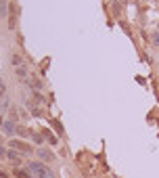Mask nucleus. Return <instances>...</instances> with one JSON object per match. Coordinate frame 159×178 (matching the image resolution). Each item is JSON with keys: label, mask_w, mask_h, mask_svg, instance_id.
Listing matches in <instances>:
<instances>
[{"label": "nucleus", "mask_w": 159, "mask_h": 178, "mask_svg": "<svg viewBox=\"0 0 159 178\" xmlns=\"http://www.w3.org/2000/svg\"><path fill=\"white\" fill-rule=\"evenodd\" d=\"M0 126H2V120H0Z\"/></svg>", "instance_id": "9b49d317"}, {"label": "nucleus", "mask_w": 159, "mask_h": 178, "mask_svg": "<svg viewBox=\"0 0 159 178\" xmlns=\"http://www.w3.org/2000/svg\"><path fill=\"white\" fill-rule=\"evenodd\" d=\"M11 63H13L15 67H21V65H23V59H21V55H13V59H11Z\"/></svg>", "instance_id": "0eeeda50"}, {"label": "nucleus", "mask_w": 159, "mask_h": 178, "mask_svg": "<svg viewBox=\"0 0 159 178\" xmlns=\"http://www.w3.org/2000/svg\"><path fill=\"white\" fill-rule=\"evenodd\" d=\"M38 155H40L42 159H46V161H52V159H55V155H52L48 149H40V151H38Z\"/></svg>", "instance_id": "20e7f679"}, {"label": "nucleus", "mask_w": 159, "mask_h": 178, "mask_svg": "<svg viewBox=\"0 0 159 178\" xmlns=\"http://www.w3.org/2000/svg\"><path fill=\"white\" fill-rule=\"evenodd\" d=\"M27 170L34 174V178H52V172H50L44 164H40V161H29Z\"/></svg>", "instance_id": "f257e3e1"}, {"label": "nucleus", "mask_w": 159, "mask_h": 178, "mask_svg": "<svg viewBox=\"0 0 159 178\" xmlns=\"http://www.w3.org/2000/svg\"><path fill=\"white\" fill-rule=\"evenodd\" d=\"M4 90H7V88H4V82L0 80V96H4Z\"/></svg>", "instance_id": "9d476101"}, {"label": "nucleus", "mask_w": 159, "mask_h": 178, "mask_svg": "<svg viewBox=\"0 0 159 178\" xmlns=\"http://www.w3.org/2000/svg\"><path fill=\"white\" fill-rule=\"evenodd\" d=\"M7 157L11 159L13 164H17V165L21 164V157H19V155H17V153H15V151H7Z\"/></svg>", "instance_id": "39448f33"}, {"label": "nucleus", "mask_w": 159, "mask_h": 178, "mask_svg": "<svg viewBox=\"0 0 159 178\" xmlns=\"http://www.w3.org/2000/svg\"><path fill=\"white\" fill-rule=\"evenodd\" d=\"M17 11H19V8H17V4H15V2H11V4H8V28H11V29H15V19H17Z\"/></svg>", "instance_id": "f03ea898"}, {"label": "nucleus", "mask_w": 159, "mask_h": 178, "mask_svg": "<svg viewBox=\"0 0 159 178\" xmlns=\"http://www.w3.org/2000/svg\"><path fill=\"white\" fill-rule=\"evenodd\" d=\"M17 69V74L21 75V78H25V75H27V71H25V67H23V65H21V67H15Z\"/></svg>", "instance_id": "1a4fd4ad"}, {"label": "nucleus", "mask_w": 159, "mask_h": 178, "mask_svg": "<svg viewBox=\"0 0 159 178\" xmlns=\"http://www.w3.org/2000/svg\"><path fill=\"white\" fill-rule=\"evenodd\" d=\"M15 178H29V174L25 170H15Z\"/></svg>", "instance_id": "6e6552de"}, {"label": "nucleus", "mask_w": 159, "mask_h": 178, "mask_svg": "<svg viewBox=\"0 0 159 178\" xmlns=\"http://www.w3.org/2000/svg\"><path fill=\"white\" fill-rule=\"evenodd\" d=\"M2 128H4L7 134H15V124L13 122H4V124H2Z\"/></svg>", "instance_id": "423d86ee"}, {"label": "nucleus", "mask_w": 159, "mask_h": 178, "mask_svg": "<svg viewBox=\"0 0 159 178\" xmlns=\"http://www.w3.org/2000/svg\"><path fill=\"white\" fill-rule=\"evenodd\" d=\"M11 147H13V149H21L23 153H29V151H32L25 143H19V140H13V143H11Z\"/></svg>", "instance_id": "7ed1b4c3"}]
</instances>
